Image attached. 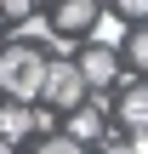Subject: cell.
I'll use <instances>...</instances> for the list:
<instances>
[{"mask_svg": "<svg viewBox=\"0 0 148 154\" xmlns=\"http://www.w3.org/2000/svg\"><path fill=\"white\" fill-rule=\"evenodd\" d=\"M86 80H80V69H74V57L63 51L57 63H46V80H40V97L51 103V109H74V103H86Z\"/></svg>", "mask_w": 148, "mask_h": 154, "instance_id": "cell-2", "label": "cell"}, {"mask_svg": "<svg viewBox=\"0 0 148 154\" xmlns=\"http://www.w3.org/2000/svg\"><path fill=\"white\" fill-rule=\"evenodd\" d=\"M91 17H97V0H63V6H57V29H63V34H86Z\"/></svg>", "mask_w": 148, "mask_h": 154, "instance_id": "cell-8", "label": "cell"}, {"mask_svg": "<svg viewBox=\"0 0 148 154\" xmlns=\"http://www.w3.org/2000/svg\"><path fill=\"white\" fill-rule=\"evenodd\" d=\"M17 34H23V40H51V23H46V17H34V11H29V17H23V23H17Z\"/></svg>", "mask_w": 148, "mask_h": 154, "instance_id": "cell-9", "label": "cell"}, {"mask_svg": "<svg viewBox=\"0 0 148 154\" xmlns=\"http://www.w3.org/2000/svg\"><path fill=\"white\" fill-rule=\"evenodd\" d=\"M40 80H46V57H40L29 40L0 51V91H6L11 103H34V97H40Z\"/></svg>", "mask_w": 148, "mask_h": 154, "instance_id": "cell-1", "label": "cell"}, {"mask_svg": "<svg viewBox=\"0 0 148 154\" xmlns=\"http://www.w3.org/2000/svg\"><path fill=\"white\" fill-rule=\"evenodd\" d=\"M143 120H148V91H143V80L131 74L125 80V97H120V126L125 131H143Z\"/></svg>", "mask_w": 148, "mask_h": 154, "instance_id": "cell-5", "label": "cell"}, {"mask_svg": "<svg viewBox=\"0 0 148 154\" xmlns=\"http://www.w3.org/2000/svg\"><path fill=\"white\" fill-rule=\"evenodd\" d=\"M0 17H29V0H0Z\"/></svg>", "mask_w": 148, "mask_h": 154, "instance_id": "cell-12", "label": "cell"}, {"mask_svg": "<svg viewBox=\"0 0 148 154\" xmlns=\"http://www.w3.org/2000/svg\"><path fill=\"white\" fill-rule=\"evenodd\" d=\"M6 149H17V143H6V137H0V154H6Z\"/></svg>", "mask_w": 148, "mask_h": 154, "instance_id": "cell-14", "label": "cell"}, {"mask_svg": "<svg viewBox=\"0 0 148 154\" xmlns=\"http://www.w3.org/2000/svg\"><path fill=\"white\" fill-rule=\"evenodd\" d=\"M63 114H68V137H80V143H97V137H103V109L74 103V109H63Z\"/></svg>", "mask_w": 148, "mask_h": 154, "instance_id": "cell-7", "label": "cell"}, {"mask_svg": "<svg viewBox=\"0 0 148 154\" xmlns=\"http://www.w3.org/2000/svg\"><path fill=\"white\" fill-rule=\"evenodd\" d=\"M40 149H46V154H74L80 137H40Z\"/></svg>", "mask_w": 148, "mask_h": 154, "instance_id": "cell-11", "label": "cell"}, {"mask_svg": "<svg viewBox=\"0 0 148 154\" xmlns=\"http://www.w3.org/2000/svg\"><path fill=\"white\" fill-rule=\"evenodd\" d=\"M148 11V0H120V17H143Z\"/></svg>", "mask_w": 148, "mask_h": 154, "instance_id": "cell-13", "label": "cell"}, {"mask_svg": "<svg viewBox=\"0 0 148 154\" xmlns=\"http://www.w3.org/2000/svg\"><path fill=\"white\" fill-rule=\"evenodd\" d=\"M120 46H125L131 69H143V63H148V40H143V34H131V29H125V40H120Z\"/></svg>", "mask_w": 148, "mask_h": 154, "instance_id": "cell-10", "label": "cell"}, {"mask_svg": "<svg viewBox=\"0 0 148 154\" xmlns=\"http://www.w3.org/2000/svg\"><path fill=\"white\" fill-rule=\"evenodd\" d=\"M125 29H131V23H125L120 11H103V6H97V17L86 23V34H91V46H120V40H125Z\"/></svg>", "mask_w": 148, "mask_h": 154, "instance_id": "cell-6", "label": "cell"}, {"mask_svg": "<svg viewBox=\"0 0 148 154\" xmlns=\"http://www.w3.org/2000/svg\"><path fill=\"white\" fill-rule=\"evenodd\" d=\"M40 126H46V114H34L29 103H6V109H0V137H6V143H23V137L40 131Z\"/></svg>", "mask_w": 148, "mask_h": 154, "instance_id": "cell-4", "label": "cell"}, {"mask_svg": "<svg viewBox=\"0 0 148 154\" xmlns=\"http://www.w3.org/2000/svg\"><path fill=\"white\" fill-rule=\"evenodd\" d=\"M74 69H80V80H86V86H97V91L120 80V63H114V46H91V51H86V57H80Z\"/></svg>", "mask_w": 148, "mask_h": 154, "instance_id": "cell-3", "label": "cell"}]
</instances>
